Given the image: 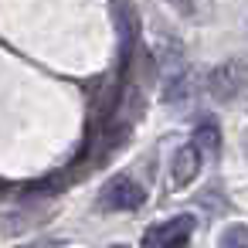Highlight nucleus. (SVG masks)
I'll return each instance as SVG.
<instances>
[{
  "label": "nucleus",
  "instance_id": "20e7f679",
  "mask_svg": "<svg viewBox=\"0 0 248 248\" xmlns=\"http://www.w3.org/2000/svg\"><path fill=\"white\" fill-rule=\"evenodd\" d=\"M170 173H173V187H187V184L201 173V150H197L194 143L180 146V150H177V156H173Z\"/></svg>",
  "mask_w": 248,
  "mask_h": 248
},
{
  "label": "nucleus",
  "instance_id": "f257e3e1",
  "mask_svg": "<svg viewBox=\"0 0 248 248\" xmlns=\"http://www.w3.org/2000/svg\"><path fill=\"white\" fill-rule=\"evenodd\" d=\"M194 214H177V217H167L153 228H146L143 234V248H187V241L194 238Z\"/></svg>",
  "mask_w": 248,
  "mask_h": 248
},
{
  "label": "nucleus",
  "instance_id": "39448f33",
  "mask_svg": "<svg viewBox=\"0 0 248 248\" xmlns=\"http://www.w3.org/2000/svg\"><path fill=\"white\" fill-rule=\"evenodd\" d=\"M201 153H211V156H217V150H221V129L214 126V123H201L197 129H194V140H190Z\"/></svg>",
  "mask_w": 248,
  "mask_h": 248
},
{
  "label": "nucleus",
  "instance_id": "1a4fd4ad",
  "mask_svg": "<svg viewBox=\"0 0 248 248\" xmlns=\"http://www.w3.org/2000/svg\"><path fill=\"white\" fill-rule=\"evenodd\" d=\"M112 248H126V245H112Z\"/></svg>",
  "mask_w": 248,
  "mask_h": 248
},
{
  "label": "nucleus",
  "instance_id": "f03ea898",
  "mask_svg": "<svg viewBox=\"0 0 248 248\" xmlns=\"http://www.w3.org/2000/svg\"><path fill=\"white\" fill-rule=\"evenodd\" d=\"M99 201H102V207H106V211H140V207H143V201H146V190H143V184H140V180H133V177L119 173V177H112V180L102 187Z\"/></svg>",
  "mask_w": 248,
  "mask_h": 248
},
{
  "label": "nucleus",
  "instance_id": "6e6552de",
  "mask_svg": "<svg viewBox=\"0 0 248 248\" xmlns=\"http://www.w3.org/2000/svg\"><path fill=\"white\" fill-rule=\"evenodd\" d=\"M245 156H248V136H245Z\"/></svg>",
  "mask_w": 248,
  "mask_h": 248
},
{
  "label": "nucleus",
  "instance_id": "0eeeda50",
  "mask_svg": "<svg viewBox=\"0 0 248 248\" xmlns=\"http://www.w3.org/2000/svg\"><path fill=\"white\" fill-rule=\"evenodd\" d=\"M170 4H173L177 11H190V0H170Z\"/></svg>",
  "mask_w": 248,
  "mask_h": 248
},
{
  "label": "nucleus",
  "instance_id": "7ed1b4c3",
  "mask_svg": "<svg viewBox=\"0 0 248 248\" xmlns=\"http://www.w3.org/2000/svg\"><path fill=\"white\" fill-rule=\"evenodd\" d=\"M207 85H211V95H214V99L228 102V99H234L241 89H248V65H245V62H224V65H217V68L211 72Z\"/></svg>",
  "mask_w": 248,
  "mask_h": 248
},
{
  "label": "nucleus",
  "instance_id": "423d86ee",
  "mask_svg": "<svg viewBox=\"0 0 248 248\" xmlns=\"http://www.w3.org/2000/svg\"><path fill=\"white\" fill-rule=\"evenodd\" d=\"M217 248H248V224H231V228H224Z\"/></svg>",
  "mask_w": 248,
  "mask_h": 248
}]
</instances>
